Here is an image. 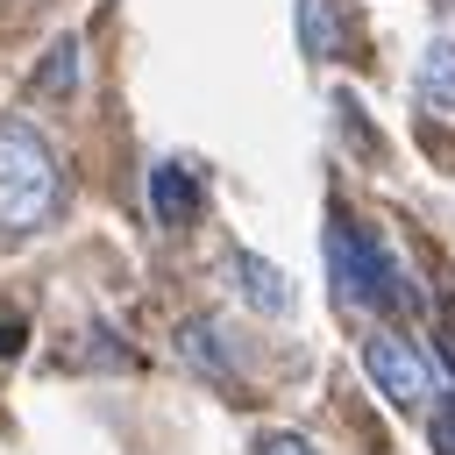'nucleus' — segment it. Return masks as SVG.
Returning <instances> with one entry per match:
<instances>
[{
	"label": "nucleus",
	"instance_id": "5",
	"mask_svg": "<svg viewBox=\"0 0 455 455\" xmlns=\"http://www.w3.org/2000/svg\"><path fill=\"white\" fill-rule=\"evenodd\" d=\"M149 206H156L164 228H192L199 206H206V192H199V178L185 164H149Z\"/></svg>",
	"mask_w": 455,
	"mask_h": 455
},
{
	"label": "nucleus",
	"instance_id": "9",
	"mask_svg": "<svg viewBox=\"0 0 455 455\" xmlns=\"http://www.w3.org/2000/svg\"><path fill=\"white\" fill-rule=\"evenodd\" d=\"M178 341H185L192 370H206V377H220V384L235 377V370H228V355H220V327H213V320H192V327H185Z\"/></svg>",
	"mask_w": 455,
	"mask_h": 455
},
{
	"label": "nucleus",
	"instance_id": "8",
	"mask_svg": "<svg viewBox=\"0 0 455 455\" xmlns=\"http://www.w3.org/2000/svg\"><path fill=\"white\" fill-rule=\"evenodd\" d=\"M71 85H78V36H57L36 71V100H71Z\"/></svg>",
	"mask_w": 455,
	"mask_h": 455
},
{
	"label": "nucleus",
	"instance_id": "10",
	"mask_svg": "<svg viewBox=\"0 0 455 455\" xmlns=\"http://www.w3.org/2000/svg\"><path fill=\"white\" fill-rule=\"evenodd\" d=\"M427 441H434L441 455H455V398H441V412H434V427H427Z\"/></svg>",
	"mask_w": 455,
	"mask_h": 455
},
{
	"label": "nucleus",
	"instance_id": "7",
	"mask_svg": "<svg viewBox=\"0 0 455 455\" xmlns=\"http://www.w3.org/2000/svg\"><path fill=\"white\" fill-rule=\"evenodd\" d=\"M412 85H419V107H434V114H455V43H448V36H434V43L419 50V71H412Z\"/></svg>",
	"mask_w": 455,
	"mask_h": 455
},
{
	"label": "nucleus",
	"instance_id": "3",
	"mask_svg": "<svg viewBox=\"0 0 455 455\" xmlns=\"http://www.w3.org/2000/svg\"><path fill=\"white\" fill-rule=\"evenodd\" d=\"M363 370H370V384H377L398 412H419V405L434 398V363H427L405 334H391V327L363 334Z\"/></svg>",
	"mask_w": 455,
	"mask_h": 455
},
{
	"label": "nucleus",
	"instance_id": "11",
	"mask_svg": "<svg viewBox=\"0 0 455 455\" xmlns=\"http://www.w3.org/2000/svg\"><path fill=\"white\" fill-rule=\"evenodd\" d=\"M256 455H313V441H299V434H263Z\"/></svg>",
	"mask_w": 455,
	"mask_h": 455
},
{
	"label": "nucleus",
	"instance_id": "2",
	"mask_svg": "<svg viewBox=\"0 0 455 455\" xmlns=\"http://www.w3.org/2000/svg\"><path fill=\"white\" fill-rule=\"evenodd\" d=\"M327 270H334V299H341V306H377V313H391V306L412 299V284H398V263L384 256V242L363 235L355 220H327Z\"/></svg>",
	"mask_w": 455,
	"mask_h": 455
},
{
	"label": "nucleus",
	"instance_id": "6",
	"mask_svg": "<svg viewBox=\"0 0 455 455\" xmlns=\"http://www.w3.org/2000/svg\"><path fill=\"white\" fill-rule=\"evenodd\" d=\"M299 50H306L313 64L348 57V21H341V0H299Z\"/></svg>",
	"mask_w": 455,
	"mask_h": 455
},
{
	"label": "nucleus",
	"instance_id": "1",
	"mask_svg": "<svg viewBox=\"0 0 455 455\" xmlns=\"http://www.w3.org/2000/svg\"><path fill=\"white\" fill-rule=\"evenodd\" d=\"M64 206L57 149L28 121H0V235H36Z\"/></svg>",
	"mask_w": 455,
	"mask_h": 455
},
{
	"label": "nucleus",
	"instance_id": "4",
	"mask_svg": "<svg viewBox=\"0 0 455 455\" xmlns=\"http://www.w3.org/2000/svg\"><path fill=\"white\" fill-rule=\"evenodd\" d=\"M228 277H235V291L256 306V313H291V284H284V270L270 263V256H256V249H235L228 256Z\"/></svg>",
	"mask_w": 455,
	"mask_h": 455
}]
</instances>
